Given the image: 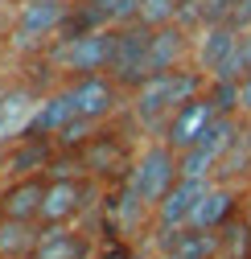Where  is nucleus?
Returning <instances> with one entry per match:
<instances>
[{
  "label": "nucleus",
  "instance_id": "21",
  "mask_svg": "<svg viewBox=\"0 0 251 259\" xmlns=\"http://www.w3.org/2000/svg\"><path fill=\"white\" fill-rule=\"evenodd\" d=\"M218 259H251V222L243 210L218 226Z\"/></svg>",
  "mask_w": 251,
  "mask_h": 259
},
{
  "label": "nucleus",
  "instance_id": "25",
  "mask_svg": "<svg viewBox=\"0 0 251 259\" xmlns=\"http://www.w3.org/2000/svg\"><path fill=\"white\" fill-rule=\"evenodd\" d=\"M95 259H128V255H123L119 247H99V251H95Z\"/></svg>",
  "mask_w": 251,
  "mask_h": 259
},
{
  "label": "nucleus",
  "instance_id": "22",
  "mask_svg": "<svg viewBox=\"0 0 251 259\" xmlns=\"http://www.w3.org/2000/svg\"><path fill=\"white\" fill-rule=\"evenodd\" d=\"M181 5L185 0H140V25L161 29V25H177L181 21Z\"/></svg>",
  "mask_w": 251,
  "mask_h": 259
},
{
  "label": "nucleus",
  "instance_id": "1",
  "mask_svg": "<svg viewBox=\"0 0 251 259\" xmlns=\"http://www.w3.org/2000/svg\"><path fill=\"white\" fill-rule=\"evenodd\" d=\"M206 82L210 78L194 66V62H185L177 70H165V74H148L136 91H128V115L140 127H156V132H161L181 103L198 99L206 91Z\"/></svg>",
  "mask_w": 251,
  "mask_h": 259
},
{
  "label": "nucleus",
  "instance_id": "2",
  "mask_svg": "<svg viewBox=\"0 0 251 259\" xmlns=\"http://www.w3.org/2000/svg\"><path fill=\"white\" fill-rule=\"evenodd\" d=\"M111 54H115V29L91 25V29H70V33L54 37L37 54V62L54 74V82H70L82 74H107Z\"/></svg>",
  "mask_w": 251,
  "mask_h": 259
},
{
  "label": "nucleus",
  "instance_id": "10",
  "mask_svg": "<svg viewBox=\"0 0 251 259\" xmlns=\"http://www.w3.org/2000/svg\"><path fill=\"white\" fill-rule=\"evenodd\" d=\"M210 185H214L210 177H177L173 189H169L165 198L156 202V210H152L156 231H181V226H190V218H194V210H198V202L206 198Z\"/></svg>",
  "mask_w": 251,
  "mask_h": 259
},
{
  "label": "nucleus",
  "instance_id": "31",
  "mask_svg": "<svg viewBox=\"0 0 251 259\" xmlns=\"http://www.w3.org/2000/svg\"><path fill=\"white\" fill-rule=\"evenodd\" d=\"M0 222H5V210H0Z\"/></svg>",
  "mask_w": 251,
  "mask_h": 259
},
{
  "label": "nucleus",
  "instance_id": "16",
  "mask_svg": "<svg viewBox=\"0 0 251 259\" xmlns=\"http://www.w3.org/2000/svg\"><path fill=\"white\" fill-rule=\"evenodd\" d=\"M140 17V0H78L74 17L62 33L70 29H91V25H103V29H123Z\"/></svg>",
  "mask_w": 251,
  "mask_h": 259
},
{
  "label": "nucleus",
  "instance_id": "3",
  "mask_svg": "<svg viewBox=\"0 0 251 259\" xmlns=\"http://www.w3.org/2000/svg\"><path fill=\"white\" fill-rule=\"evenodd\" d=\"M78 0H17L9 9V29H5V46L13 54L37 58L54 37H62V29L70 25Z\"/></svg>",
  "mask_w": 251,
  "mask_h": 259
},
{
  "label": "nucleus",
  "instance_id": "7",
  "mask_svg": "<svg viewBox=\"0 0 251 259\" xmlns=\"http://www.w3.org/2000/svg\"><path fill=\"white\" fill-rule=\"evenodd\" d=\"M70 99H74V111L78 119L87 123H107L123 111V99H128V91H123L111 74H82V78H70Z\"/></svg>",
  "mask_w": 251,
  "mask_h": 259
},
{
  "label": "nucleus",
  "instance_id": "26",
  "mask_svg": "<svg viewBox=\"0 0 251 259\" xmlns=\"http://www.w3.org/2000/svg\"><path fill=\"white\" fill-rule=\"evenodd\" d=\"M243 58H247V70H251V29L243 33Z\"/></svg>",
  "mask_w": 251,
  "mask_h": 259
},
{
  "label": "nucleus",
  "instance_id": "23",
  "mask_svg": "<svg viewBox=\"0 0 251 259\" xmlns=\"http://www.w3.org/2000/svg\"><path fill=\"white\" fill-rule=\"evenodd\" d=\"M235 115L247 123L251 119V70L235 78Z\"/></svg>",
  "mask_w": 251,
  "mask_h": 259
},
{
  "label": "nucleus",
  "instance_id": "9",
  "mask_svg": "<svg viewBox=\"0 0 251 259\" xmlns=\"http://www.w3.org/2000/svg\"><path fill=\"white\" fill-rule=\"evenodd\" d=\"M95 189H99V181H91L87 173L50 177L46 202H41V222H74L91 206V193H95Z\"/></svg>",
  "mask_w": 251,
  "mask_h": 259
},
{
  "label": "nucleus",
  "instance_id": "19",
  "mask_svg": "<svg viewBox=\"0 0 251 259\" xmlns=\"http://www.w3.org/2000/svg\"><path fill=\"white\" fill-rule=\"evenodd\" d=\"M165 255H173V259H218V231L181 226V231H173V239H165Z\"/></svg>",
  "mask_w": 251,
  "mask_h": 259
},
{
  "label": "nucleus",
  "instance_id": "15",
  "mask_svg": "<svg viewBox=\"0 0 251 259\" xmlns=\"http://www.w3.org/2000/svg\"><path fill=\"white\" fill-rule=\"evenodd\" d=\"M46 173L33 177H9L0 185V210L5 218H25V222H41V202H46Z\"/></svg>",
  "mask_w": 251,
  "mask_h": 259
},
{
  "label": "nucleus",
  "instance_id": "27",
  "mask_svg": "<svg viewBox=\"0 0 251 259\" xmlns=\"http://www.w3.org/2000/svg\"><path fill=\"white\" fill-rule=\"evenodd\" d=\"M5 29H9V9L0 5V41H5Z\"/></svg>",
  "mask_w": 251,
  "mask_h": 259
},
{
  "label": "nucleus",
  "instance_id": "24",
  "mask_svg": "<svg viewBox=\"0 0 251 259\" xmlns=\"http://www.w3.org/2000/svg\"><path fill=\"white\" fill-rule=\"evenodd\" d=\"M9 144H13V140H0V181L9 177Z\"/></svg>",
  "mask_w": 251,
  "mask_h": 259
},
{
  "label": "nucleus",
  "instance_id": "11",
  "mask_svg": "<svg viewBox=\"0 0 251 259\" xmlns=\"http://www.w3.org/2000/svg\"><path fill=\"white\" fill-rule=\"evenodd\" d=\"M99 243L91 231L82 226H70V222H41V235H37V247L29 259H95Z\"/></svg>",
  "mask_w": 251,
  "mask_h": 259
},
{
  "label": "nucleus",
  "instance_id": "30",
  "mask_svg": "<svg viewBox=\"0 0 251 259\" xmlns=\"http://www.w3.org/2000/svg\"><path fill=\"white\" fill-rule=\"evenodd\" d=\"M128 259H148V255H128Z\"/></svg>",
  "mask_w": 251,
  "mask_h": 259
},
{
  "label": "nucleus",
  "instance_id": "18",
  "mask_svg": "<svg viewBox=\"0 0 251 259\" xmlns=\"http://www.w3.org/2000/svg\"><path fill=\"white\" fill-rule=\"evenodd\" d=\"M235 210H243V193H239V185H235V181H214V185L206 189V198L198 202V210H194L190 226H202V231H218L223 222H231V218H235Z\"/></svg>",
  "mask_w": 251,
  "mask_h": 259
},
{
  "label": "nucleus",
  "instance_id": "5",
  "mask_svg": "<svg viewBox=\"0 0 251 259\" xmlns=\"http://www.w3.org/2000/svg\"><path fill=\"white\" fill-rule=\"evenodd\" d=\"M194 66L206 78H239V74H247L243 33L235 25H202L194 33Z\"/></svg>",
  "mask_w": 251,
  "mask_h": 259
},
{
  "label": "nucleus",
  "instance_id": "20",
  "mask_svg": "<svg viewBox=\"0 0 251 259\" xmlns=\"http://www.w3.org/2000/svg\"><path fill=\"white\" fill-rule=\"evenodd\" d=\"M41 222H25V218H5L0 222V259H29L37 247Z\"/></svg>",
  "mask_w": 251,
  "mask_h": 259
},
{
  "label": "nucleus",
  "instance_id": "28",
  "mask_svg": "<svg viewBox=\"0 0 251 259\" xmlns=\"http://www.w3.org/2000/svg\"><path fill=\"white\" fill-rule=\"evenodd\" d=\"M0 5H5V9H13V5H17V0H0Z\"/></svg>",
  "mask_w": 251,
  "mask_h": 259
},
{
  "label": "nucleus",
  "instance_id": "17",
  "mask_svg": "<svg viewBox=\"0 0 251 259\" xmlns=\"http://www.w3.org/2000/svg\"><path fill=\"white\" fill-rule=\"evenodd\" d=\"M54 156H58V144L50 136H17L9 144V177H33V173H50L54 165ZM5 177V181H9Z\"/></svg>",
  "mask_w": 251,
  "mask_h": 259
},
{
  "label": "nucleus",
  "instance_id": "8",
  "mask_svg": "<svg viewBox=\"0 0 251 259\" xmlns=\"http://www.w3.org/2000/svg\"><path fill=\"white\" fill-rule=\"evenodd\" d=\"M148 41H152V29L140 25V21L115 29V54H111L107 74H111L123 91H136V87L148 78Z\"/></svg>",
  "mask_w": 251,
  "mask_h": 259
},
{
  "label": "nucleus",
  "instance_id": "13",
  "mask_svg": "<svg viewBox=\"0 0 251 259\" xmlns=\"http://www.w3.org/2000/svg\"><path fill=\"white\" fill-rule=\"evenodd\" d=\"M218 115H223V111H218V103L210 99V95L202 91L198 95V99H190V103H181L173 115H169V123L161 127V140H169L177 152L181 148H190V144H198V136L206 132V127L218 119Z\"/></svg>",
  "mask_w": 251,
  "mask_h": 259
},
{
  "label": "nucleus",
  "instance_id": "29",
  "mask_svg": "<svg viewBox=\"0 0 251 259\" xmlns=\"http://www.w3.org/2000/svg\"><path fill=\"white\" fill-rule=\"evenodd\" d=\"M5 50H9V46H5V41H0V58H5Z\"/></svg>",
  "mask_w": 251,
  "mask_h": 259
},
{
  "label": "nucleus",
  "instance_id": "4",
  "mask_svg": "<svg viewBox=\"0 0 251 259\" xmlns=\"http://www.w3.org/2000/svg\"><path fill=\"white\" fill-rule=\"evenodd\" d=\"M181 177V160H177V148L169 140H152L144 144L132 165H128V177H123V189L148 210H156V202L173 189V181Z\"/></svg>",
  "mask_w": 251,
  "mask_h": 259
},
{
  "label": "nucleus",
  "instance_id": "6",
  "mask_svg": "<svg viewBox=\"0 0 251 259\" xmlns=\"http://www.w3.org/2000/svg\"><path fill=\"white\" fill-rule=\"evenodd\" d=\"M78 165L91 181H107V185H123V177H128V165H132V148L123 144V132L119 127H95L78 148Z\"/></svg>",
  "mask_w": 251,
  "mask_h": 259
},
{
  "label": "nucleus",
  "instance_id": "14",
  "mask_svg": "<svg viewBox=\"0 0 251 259\" xmlns=\"http://www.w3.org/2000/svg\"><path fill=\"white\" fill-rule=\"evenodd\" d=\"M185 62H194V29L177 25H161L152 29V41H148V74H165L177 70Z\"/></svg>",
  "mask_w": 251,
  "mask_h": 259
},
{
  "label": "nucleus",
  "instance_id": "12",
  "mask_svg": "<svg viewBox=\"0 0 251 259\" xmlns=\"http://www.w3.org/2000/svg\"><path fill=\"white\" fill-rule=\"evenodd\" d=\"M78 119V111H74V99H70V87L66 82H50L41 95H37V107H33V115H29V127L25 132L29 136H62L66 127Z\"/></svg>",
  "mask_w": 251,
  "mask_h": 259
}]
</instances>
